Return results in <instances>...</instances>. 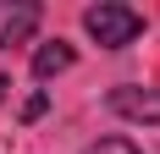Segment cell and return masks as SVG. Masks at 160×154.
Returning a JSON list of instances; mask_svg holds the SVG:
<instances>
[{
	"instance_id": "2",
	"label": "cell",
	"mask_w": 160,
	"mask_h": 154,
	"mask_svg": "<svg viewBox=\"0 0 160 154\" xmlns=\"http://www.w3.org/2000/svg\"><path fill=\"white\" fill-rule=\"evenodd\" d=\"M39 6L33 0H0V50H11V44H28L33 28H39Z\"/></svg>"
},
{
	"instance_id": "1",
	"label": "cell",
	"mask_w": 160,
	"mask_h": 154,
	"mask_svg": "<svg viewBox=\"0 0 160 154\" xmlns=\"http://www.w3.org/2000/svg\"><path fill=\"white\" fill-rule=\"evenodd\" d=\"M83 28L99 39V50H122V44H132L144 33V17L132 6H122V0H99V6L83 11Z\"/></svg>"
},
{
	"instance_id": "7",
	"label": "cell",
	"mask_w": 160,
	"mask_h": 154,
	"mask_svg": "<svg viewBox=\"0 0 160 154\" xmlns=\"http://www.w3.org/2000/svg\"><path fill=\"white\" fill-rule=\"evenodd\" d=\"M6 88H11V83H6V77H0V99H6Z\"/></svg>"
},
{
	"instance_id": "5",
	"label": "cell",
	"mask_w": 160,
	"mask_h": 154,
	"mask_svg": "<svg viewBox=\"0 0 160 154\" xmlns=\"http://www.w3.org/2000/svg\"><path fill=\"white\" fill-rule=\"evenodd\" d=\"M88 154H138V149H132L127 138H105V143H94Z\"/></svg>"
},
{
	"instance_id": "6",
	"label": "cell",
	"mask_w": 160,
	"mask_h": 154,
	"mask_svg": "<svg viewBox=\"0 0 160 154\" xmlns=\"http://www.w3.org/2000/svg\"><path fill=\"white\" fill-rule=\"evenodd\" d=\"M44 110H50V99H44V94H33L28 105H22V121H39V116H44Z\"/></svg>"
},
{
	"instance_id": "3",
	"label": "cell",
	"mask_w": 160,
	"mask_h": 154,
	"mask_svg": "<svg viewBox=\"0 0 160 154\" xmlns=\"http://www.w3.org/2000/svg\"><path fill=\"white\" fill-rule=\"evenodd\" d=\"M111 110L127 121H160V88H111Z\"/></svg>"
},
{
	"instance_id": "4",
	"label": "cell",
	"mask_w": 160,
	"mask_h": 154,
	"mask_svg": "<svg viewBox=\"0 0 160 154\" xmlns=\"http://www.w3.org/2000/svg\"><path fill=\"white\" fill-rule=\"evenodd\" d=\"M72 61H78V50L66 44V39H55V44H39V55H33V77H39V83H50V77L72 72Z\"/></svg>"
}]
</instances>
